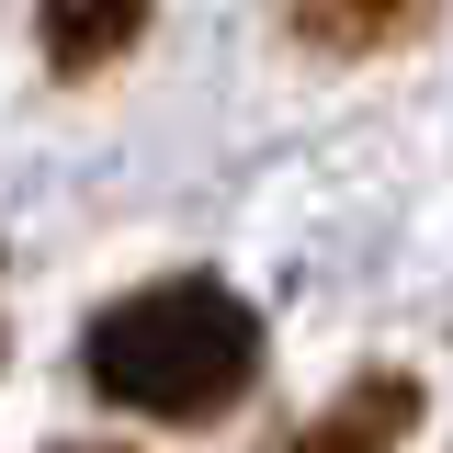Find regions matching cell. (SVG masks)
I'll return each mask as SVG.
<instances>
[{"instance_id":"obj_1","label":"cell","mask_w":453,"mask_h":453,"mask_svg":"<svg viewBox=\"0 0 453 453\" xmlns=\"http://www.w3.org/2000/svg\"><path fill=\"white\" fill-rule=\"evenodd\" d=\"M80 374L103 408H136L159 431H204L261 386V318L216 273H170V283L113 295L80 329Z\"/></svg>"},{"instance_id":"obj_2","label":"cell","mask_w":453,"mask_h":453,"mask_svg":"<svg viewBox=\"0 0 453 453\" xmlns=\"http://www.w3.org/2000/svg\"><path fill=\"white\" fill-rule=\"evenodd\" d=\"M419 408H431L419 374H396V363H386V374H351V386H340L318 419H295L273 453H396L408 431H419Z\"/></svg>"},{"instance_id":"obj_3","label":"cell","mask_w":453,"mask_h":453,"mask_svg":"<svg viewBox=\"0 0 453 453\" xmlns=\"http://www.w3.org/2000/svg\"><path fill=\"white\" fill-rule=\"evenodd\" d=\"M136 35H148V0H35V46L57 80H103Z\"/></svg>"},{"instance_id":"obj_4","label":"cell","mask_w":453,"mask_h":453,"mask_svg":"<svg viewBox=\"0 0 453 453\" xmlns=\"http://www.w3.org/2000/svg\"><path fill=\"white\" fill-rule=\"evenodd\" d=\"M408 12L419 0H295V35L306 46H386V35H408Z\"/></svg>"},{"instance_id":"obj_5","label":"cell","mask_w":453,"mask_h":453,"mask_svg":"<svg viewBox=\"0 0 453 453\" xmlns=\"http://www.w3.org/2000/svg\"><path fill=\"white\" fill-rule=\"evenodd\" d=\"M57 453H113V442H57Z\"/></svg>"}]
</instances>
